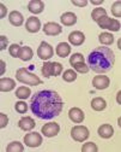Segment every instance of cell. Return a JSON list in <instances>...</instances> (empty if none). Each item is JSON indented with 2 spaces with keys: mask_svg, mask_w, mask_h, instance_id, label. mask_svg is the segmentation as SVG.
I'll use <instances>...</instances> for the list:
<instances>
[{
  "mask_svg": "<svg viewBox=\"0 0 121 152\" xmlns=\"http://www.w3.org/2000/svg\"><path fill=\"white\" fill-rule=\"evenodd\" d=\"M31 94V91L29 87H25V86H22L17 88L16 91V97H18L19 99H28Z\"/></svg>",
  "mask_w": 121,
  "mask_h": 152,
  "instance_id": "obj_23",
  "label": "cell"
},
{
  "mask_svg": "<svg viewBox=\"0 0 121 152\" xmlns=\"http://www.w3.org/2000/svg\"><path fill=\"white\" fill-rule=\"evenodd\" d=\"M53 53H54L53 47H52L49 44L45 42V41L41 42V45H40L38 50H37V56H38L41 59H43V61H47V59L52 58Z\"/></svg>",
  "mask_w": 121,
  "mask_h": 152,
  "instance_id": "obj_7",
  "label": "cell"
},
{
  "mask_svg": "<svg viewBox=\"0 0 121 152\" xmlns=\"http://www.w3.org/2000/svg\"><path fill=\"white\" fill-rule=\"evenodd\" d=\"M9 20H10V23L14 27H21L23 24V21H24V18H23V15L21 12H18V11H12L9 16Z\"/></svg>",
  "mask_w": 121,
  "mask_h": 152,
  "instance_id": "obj_16",
  "label": "cell"
},
{
  "mask_svg": "<svg viewBox=\"0 0 121 152\" xmlns=\"http://www.w3.org/2000/svg\"><path fill=\"white\" fill-rule=\"evenodd\" d=\"M24 144L29 147H37L42 144V137L37 132L29 133L24 137Z\"/></svg>",
  "mask_w": 121,
  "mask_h": 152,
  "instance_id": "obj_6",
  "label": "cell"
},
{
  "mask_svg": "<svg viewBox=\"0 0 121 152\" xmlns=\"http://www.w3.org/2000/svg\"><path fill=\"white\" fill-rule=\"evenodd\" d=\"M7 123H9V117L5 115V113H0V128H5L6 126H7Z\"/></svg>",
  "mask_w": 121,
  "mask_h": 152,
  "instance_id": "obj_36",
  "label": "cell"
},
{
  "mask_svg": "<svg viewBox=\"0 0 121 152\" xmlns=\"http://www.w3.org/2000/svg\"><path fill=\"white\" fill-rule=\"evenodd\" d=\"M18 126L23 130H31L36 124H35V121L31 117H23V118L19 120Z\"/></svg>",
  "mask_w": 121,
  "mask_h": 152,
  "instance_id": "obj_19",
  "label": "cell"
},
{
  "mask_svg": "<svg viewBox=\"0 0 121 152\" xmlns=\"http://www.w3.org/2000/svg\"><path fill=\"white\" fill-rule=\"evenodd\" d=\"M72 4L76 5V6H78V7H84V6L88 5V1H86V0H82V1H77V0H73Z\"/></svg>",
  "mask_w": 121,
  "mask_h": 152,
  "instance_id": "obj_38",
  "label": "cell"
},
{
  "mask_svg": "<svg viewBox=\"0 0 121 152\" xmlns=\"http://www.w3.org/2000/svg\"><path fill=\"white\" fill-rule=\"evenodd\" d=\"M116 100H117V103H120V92L117 93V97H116Z\"/></svg>",
  "mask_w": 121,
  "mask_h": 152,
  "instance_id": "obj_42",
  "label": "cell"
},
{
  "mask_svg": "<svg viewBox=\"0 0 121 152\" xmlns=\"http://www.w3.org/2000/svg\"><path fill=\"white\" fill-rule=\"evenodd\" d=\"M121 1L119 0V1H115L114 4H113V6H112V13L115 16V17H121Z\"/></svg>",
  "mask_w": 121,
  "mask_h": 152,
  "instance_id": "obj_33",
  "label": "cell"
},
{
  "mask_svg": "<svg viewBox=\"0 0 121 152\" xmlns=\"http://www.w3.org/2000/svg\"><path fill=\"white\" fill-rule=\"evenodd\" d=\"M71 52V46L66 42H61L59 44L58 47H56V54L59 57H61V58H64V57H67Z\"/></svg>",
  "mask_w": 121,
  "mask_h": 152,
  "instance_id": "obj_21",
  "label": "cell"
},
{
  "mask_svg": "<svg viewBox=\"0 0 121 152\" xmlns=\"http://www.w3.org/2000/svg\"><path fill=\"white\" fill-rule=\"evenodd\" d=\"M32 56H34L32 50L29 46H24V47H21V51H19V54H18V58H21L24 62H28V61H30L32 58Z\"/></svg>",
  "mask_w": 121,
  "mask_h": 152,
  "instance_id": "obj_20",
  "label": "cell"
},
{
  "mask_svg": "<svg viewBox=\"0 0 121 152\" xmlns=\"http://www.w3.org/2000/svg\"><path fill=\"white\" fill-rule=\"evenodd\" d=\"M109 77L107 76H95L92 80V86L96 89H106L107 87H109Z\"/></svg>",
  "mask_w": 121,
  "mask_h": 152,
  "instance_id": "obj_11",
  "label": "cell"
},
{
  "mask_svg": "<svg viewBox=\"0 0 121 152\" xmlns=\"http://www.w3.org/2000/svg\"><path fill=\"white\" fill-rule=\"evenodd\" d=\"M16 79H17L19 82L27 83V85H29V86H38V85L42 83L41 79H40L38 76H36L35 74L30 72L27 68L18 69L17 72H16Z\"/></svg>",
  "mask_w": 121,
  "mask_h": 152,
  "instance_id": "obj_3",
  "label": "cell"
},
{
  "mask_svg": "<svg viewBox=\"0 0 121 152\" xmlns=\"http://www.w3.org/2000/svg\"><path fill=\"white\" fill-rule=\"evenodd\" d=\"M68 40L72 45L74 46H80L84 41H85V35L84 33L79 31V30H76V31H72L70 35H68Z\"/></svg>",
  "mask_w": 121,
  "mask_h": 152,
  "instance_id": "obj_10",
  "label": "cell"
},
{
  "mask_svg": "<svg viewBox=\"0 0 121 152\" xmlns=\"http://www.w3.org/2000/svg\"><path fill=\"white\" fill-rule=\"evenodd\" d=\"M97 24L99 26V28L102 29H109L112 31H119L120 30V22L116 20H113V18H109L108 16H103L101 17L97 21Z\"/></svg>",
  "mask_w": 121,
  "mask_h": 152,
  "instance_id": "obj_4",
  "label": "cell"
},
{
  "mask_svg": "<svg viewBox=\"0 0 121 152\" xmlns=\"http://www.w3.org/2000/svg\"><path fill=\"white\" fill-rule=\"evenodd\" d=\"M25 28L29 33H37L41 29V22L37 17H30L28 18V21L25 23Z\"/></svg>",
  "mask_w": 121,
  "mask_h": 152,
  "instance_id": "obj_13",
  "label": "cell"
},
{
  "mask_svg": "<svg viewBox=\"0 0 121 152\" xmlns=\"http://www.w3.org/2000/svg\"><path fill=\"white\" fill-rule=\"evenodd\" d=\"M19 51H21V46L17 45V44H12V45L10 46V48H9V52H10V54H11L12 57H18Z\"/></svg>",
  "mask_w": 121,
  "mask_h": 152,
  "instance_id": "obj_35",
  "label": "cell"
},
{
  "mask_svg": "<svg viewBox=\"0 0 121 152\" xmlns=\"http://www.w3.org/2000/svg\"><path fill=\"white\" fill-rule=\"evenodd\" d=\"M64 102L61 97L52 89L38 91L31 99L30 109L35 116L42 120H50L56 117L63 111Z\"/></svg>",
  "mask_w": 121,
  "mask_h": 152,
  "instance_id": "obj_1",
  "label": "cell"
},
{
  "mask_svg": "<svg viewBox=\"0 0 121 152\" xmlns=\"http://www.w3.org/2000/svg\"><path fill=\"white\" fill-rule=\"evenodd\" d=\"M98 40L102 45H112L114 42V36L109 33H102V34H99Z\"/></svg>",
  "mask_w": 121,
  "mask_h": 152,
  "instance_id": "obj_24",
  "label": "cell"
},
{
  "mask_svg": "<svg viewBox=\"0 0 121 152\" xmlns=\"http://www.w3.org/2000/svg\"><path fill=\"white\" fill-rule=\"evenodd\" d=\"M91 107L95 110V111H103L106 107H107V103L103 98H94L92 102H91Z\"/></svg>",
  "mask_w": 121,
  "mask_h": 152,
  "instance_id": "obj_22",
  "label": "cell"
},
{
  "mask_svg": "<svg viewBox=\"0 0 121 152\" xmlns=\"http://www.w3.org/2000/svg\"><path fill=\"white\" fill-rule=\"evenodd\" d=\"M43 31L48 36H56L63 31V28H61V26L55 22H49L43 26Z\"/></svg>",
  "mask_w": 121,
  "mask_h": 152,
  "instance_id": "obj_9",
  "label": "cell"
},
{
  "mask_svg": "<svg viewBox=\"0 0 121 152\" xmlns=\"http://www.w3.org/2000/svg\"><path fill=\"white\" fill-rule=\"evenodd\" d=\"M16 87V82L12 79L3 77L0 80V91L1 92H10Z\"/></svg>",
  "mask_w": 121,
  "mask_h": 152,
  "instance_id": "obj_18",
  "label": "cell"
},
{
  "mask_svg": "<svg viewBox=\"0 0 121 152\" xmlns=\"http://www.w3.org/2000/svg\"><path fill=\"white\" fill-rule=\"evenodd\" d=\"M71 137L79 142L85 141L89 138V129L84 126H74L71 129Z\"/></svg>",
  "mask_w": 121,
  "mask_h": 152,
  "instance_id": "obj_5",
  "label": "cell"
},
{
  "mask_svg": "<svg viewBox=\"0 0 121 152\" xmlns=\"http://www.w3.org/2000/svg\"><path fill=\"white\" fill-rule=\"evenodd\" d=\"M7 44H9L7 37L4 36V35L0 36V51H4V50L7 47Z\"/></svg>",
  "mask_w": 121,
  "mask_h": 152,
  "instance_id": "obj_37",
  "label": "cell"
},
{
  "mask_svg": "<svg viewBox=\"0 0 121 152\" xmlns=\"http://www.w3.org/2000/svg\"><path fill=\"white\" fill-rule=\"evenodd\" d=\"M52 66H53V76H59L63 71V65L58 63V62H53L52 63Z\"/></svg>",
  "mask_w": 121,
  "mask_h": 152,
  "instance_id": "obj_34",
  "label": "cell"
},
{
  "mask_svg": "<svg viewBox=\"0 0 121 152\" xmlns=\"http://www.w3.org/2000/svg\"><path fill=\"white\" fill-rule=\"evenodd\" d=\"M73 68H74V70H76V71H78V72H80V74H86V72L89 71V66H88L84 62L74 64V65H73Z\"/></svg>",
  "mask_w": 121,
  "mask_h": 152,
  "instance_id": "obj_32",
  "label": "cell"
},
{
  "mask_svg": "<svg viewBox=\"0 0 121 152\" xmlns=\"http://www.w3.org/2000/svg\"><path fill=\"white\" fill-rule=\"evenodd\" d=\"M14 109L18 113H25L28 111V104L24 102H17L14 105Z\"/></svg>",
  "mask_w": 121,
  "mask_h": 152,
  "instance_id": "obj_31",
  "label": "cell"
},
{
  "mask_svg": "<svg viewBox=\"0 0 121 152\" xmlns=\"http://www.w3.org/2000/svg\"><path fill=\"white\" fill-rule=\"evenodd\" d=\"M68 117L71 118V121H73L74 123H82L84 121V112L83 110H80L79 107H72L68 111Z\"/></svg>",
  "mask_w": 121,
  "mask_h": 152,
  "instance_id": "obj_12",
  "label": "cell"
},
{
  "mask_svg": "<svg viewBox=\"0 0 121 152\" xmlns=\"http://www.w3.org/2000/svg\"><path fill=\"white\" fill-rule=\"evenodd\" d=\"M23 150H24L23 144L19 142V141H12L6 147L7 152H23Z\"/></svg>",
  "mask_w": 121,
  "mask_h": 152,
  "instance_id": "obj_25",
  "label": "cell"
},
{
  "mask_svg": "<svg viewBox=\"0 0 121 152\" xmlns=\"http://www.w3.org/2000/svg\"><path fill=\"white\" fill-rule=\"evenodd\" d=\"M98 135L101 138H104V139H109L113 137L114 134V129L110 124H102L99 128H98Z\"/></svg>",
  "mask_w": 121,
  "mask_h": 152,
  "instance_id": "obj_17",
  "label": "cell"
},
{
  "mask_svg": "<svg viewBox=\"0 0 121 152\" xmlns=\"http://www.w3.org/2000/svg\"><path fill=\"white\" fill-rule=\"evenodd\" d=\"M82 62H84V57H83V54H80V53H74V54L71 56L70 64H71L72 66H73L74 64H77V63H82Z\"/></svg>",
  "mask_w": 121,
  "mask_h": 152,
  "instance_id": "obj_30",
  "label": "cell"
},
{
  "mask_svg": "<svg viewBox=\"0 0 121 152\" xmlns=\"http://www.w3.org/2000/svg\"><path fill=\"white\" fill-rule=\"evenodd\" d=\"M60 21H61V23L64 26L71 27V26L77 23V16L73 12H65L61 15V17H60Z\"/></svg>",
  "mask_w": 121,
  "mask_h": 152,
  "instance_id": "obj_14",
  "label": "cell"
},
{
  "mask_svg": "<svg viewBox=\"0 0 121 152\" xmlns=\"http://www.w3.org/2000/svg\"><path fill=\"white\" fill-rule=\"evenodd\" d=\"M41 71H42V75L45 76V77H50V76H53V66H52V63L46 62L42 65Z\"/></svg>",
  "mask_w": 121,
  "mask_h": 152,
  "instance_id": "obj_27",
  "label": "cell"
},
{
  "mask_svg": "<svg viewBox=\"0 0 121 152\" xmlns=\"http://www.w3.org/2000/svg\"><path fill=\"white\" fill-rule=\"evenodd\" d=\"M103 16H107V11H106L104 9H102V7L94 9L92 12H91V18H92L95 22H97L99 18H101V17H103Z\"/></svg>",
  "mask_w": 121,
  "mask_h": 152,
  "instance_id": "obj_26",
  "label": "cell"
},
{
  "mask_svg": "<svg viewBox=\"0 0 121 152\" xmlns=\"http://www.w3.org/2000/svg\"><path fill=\"white\" fill-rule=\"evenodd\" d=\"M0 65H1V71H0V74L1 75H4V72H5V62L4 61H0Z\"/></svg>",
  "mask_w": 121,
  "mask_h": 152,
  "instance_id": "obj_40",
  "label": "cell"
},
{
  "mask_svg": "<svg viewBox=\"0 0 121 152\" xmlns=\"http://www.w3.org/2000/svg\"><path fill=\"white\" fill-rule=\"evenodd\" d=\"M28 10L35 15L41 13L45 10V4H43V1H41V0H32V1H30L28 4Z\"/></svg>",
  "mask_w": 121,
  "mask_h": 152,
  "instance_id": "obj_15",
  "label": "cell"
},
{
  "mask_svg": "<svg viewBox=\"0 0 121 152\" xmlns=\"http://www.w3.org/2000/svg\"><path fill=\"white\" fill-rule=\"evenodd\" d=\"M59 132H60V127L56 122H50L42 127V134L47 138H53V137L58 135Z\"/></svg>",
  "mask_w": 121,
  "mask_h": 152,
  "instance_id": "obj_8",
  "label": "cell"
},
{
  "mask_svg": "<svg viewBox=\"0 0 121 152\" xmlns=\"http://www.w3.org/2000/svg\"><path fill=\"white\" fill-rule=\"evenodd\" d=\"M63 79H64L66 82H73V81H76V79H77V74H76L74 70L68 69V70H66V71L64 72Z\"/></svg>",
  "mask_w": 121,
  "mask_h": 152,
  "instance_id": "obj_28",
  "label": "cell"
},
{
  "mask_svg": "<svg viewBox=\"0 0 121 152\" xmlns=\"http://www.w3.org/2000/svg\"><path fill=\"white\" fill-rule=\"evenodd\" d=\"M0 9H1V13H0V18H4L5 16H6V13H7V9H6V6L1 3L0 4Z\"/></svg>",
  "mask_w": 121,
  "mask_h": 152,
  "instance_id": "obj_39",
  "label": "cell"
},
{
  "mask_svg": "<svg viewBox=\"0 0 121 152\" xmlns=\"http://www.w3.org/2000/svg\"><path fill=\"white\" fill-rule=\"evenodd\" d=\"M115 63L114 52L109 47H97L88 57V66L97 74L108 72Z\"/></svg>",
  "mask_w": 121,
  "mask_h": 152,
  "instance_id": "obj_2",
  "label": "cell"
},
{
  "mask_svg": "<svg viewBox=\"0 0 121 152\" xmlns=\"http://www.w3.org/2000/svg\"><path fill=\"white\" fill-rule=\"evenodd\" d=\"M98 147L94 142H86L82 146V152H97Z\"/></svg>",
  "mask_w": 121,
  "mask_h": 152,
  "instance_id": "obj_29",
  "label": "cell"
},
{
  "mask_svg": "<svg viewBox=\"0 0 121 152\" xmlns=\"http://www.w3.org/2000/svg\"><path fill=\"white\" fill-rule=\"evenodd\" d=\"M91 4H94V5H101V4H103V0H99V1H96V0H91Z\"/></svg>",
  "mask_w": 121,
  "mask_h": 152,
  "instance_id": "obj_41",
  "label": "cell"
}]
</instances>
